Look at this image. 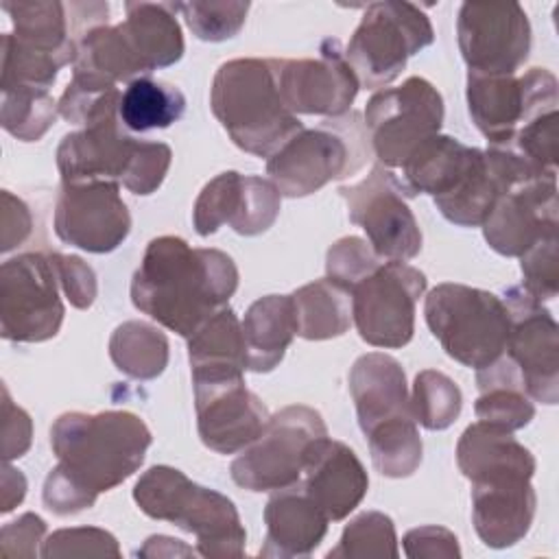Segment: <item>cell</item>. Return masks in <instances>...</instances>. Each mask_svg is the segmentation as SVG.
<instances>
[{
	"mask_svg": "<svg viewBox=\"0 0 559 559\" xmlns=\"http://www.w3.org/2000/svg\"><path fill=\"white\" fill-rule=\"evenodd\" d=\"M151 443L148 426L129 411L59 415L50 426V448L59 463L44 480V504L55 515L94 507L103 491L140 469Z\"/></svg>",
	"mask_w": 559,
	"mask_h": 559,
	"instance_id": "1",
	"label": "cell"
},
{
	"mask_svg": "<svg viewBox=\"0 0 559 559\" xmlns=\"http://www.w3.org/2000/svg\"><path fill=\"white\" fill-rule=\"evenodd\" d=\"M236 288L238 269L225 251L159 236L146 245L133 273L131 301L162 328L190 338Z\"/></svg>",
	"mask_w": 559,
	"mask_h": 559,
	"instance_id": "2",
	"label": "cell"
},
{
	"mask_svg": "<svg viewBox=\"0 0 559 559\" xmlns=\"http://www.w3.org/2000/svg\"><path fill=\"white\" fill-rule=\"evenodd\" d=\"M210 109L240 151L266 159L304 129L282 98L275 59L225 61L212 79Z\"/></svg>",
	"mask_w": 559,
	"mask_h": 559,
	"instance_id": "3",
	"label": "cell"
},
{
	"mask_svg": "<svg viewBox=\"0 0 559 559\" xmlns=\"http://www.w3.org/2000/svg\"><path fill=\"white\" fill-rule=\"evenodd\" d=\"M170 162L168 144L133 138L118 111L63 135L57 146L61 183L116 181L140 197L153 194L164 183Z\"/></svg>",
	"mask_w": 559,
	"mask_h": 559,
	"instance_id": "4",
	"label": "cell"
},
{
	"mask_svg": "<svg viewBox=\"0 0 559 559\" xmlns=\"http://www.w3.org/2000/svg\"><path fill=\"white\" fill-rule=\"evenodd\" d=\"M140 511L197 537L201 557H242L247 531L236 504L216 489L197 485L170 465L148 467L133 487Z\"/></svg>",
	"mask_w": 559,
	"mask_h": 559,
	"instance_id": "5",
	"label": "cell"
},
{
	"mask_svg": "<svg viewBox=\"0 0 559 559\" xmlns=\"http://www.w3.org/2000/svg\"><path fill=\"white\" fill-rule=\"evenodd\" d=\"M369 135L358 111L301 129L266 159V175L282 197L299 199L334 179L354 175L369 159Z\"/></svg>",
	"mask_w": 559,
	"mask_h": 559,
	"instance_id": "6",
	"label": "cell"
},
{
	"mask_svg": "<svg viewBox=\"0 0 559 559\" xmlns=\"http://www.w3.org/2000/svg\"><path fill=\"white\" fill-rule=\"evenodd\" d=\"M424 317L443 352L456 362L483 369L504 354L509 310L504 301L467 284H437L424 304Z\"/></svg>",
	"mask_w": 559,
	"mask_h": 559,
	"instance_id": "7",
	"label": "cell"
},
{
	"mask_svg": "<svg viewBox=\"0 0 559 559\" xmlns=\"http://www.w3.org/2000/svg\"><path fill=\"white\" fill-rule=\"evenodd\" d=\"M432 39L430 17L417 4L384 0L365 9L343 55L358 85L378 90L393 83L408 57L430 46Z\"/></svg>",
	"mask_w": 559,
	"mask_h": 559,
	"instance_id": "8",
	"label": "cell"
},
{
	"mask_svg": "<svg viewBox=\"0 0 559 559\" xmlns=\"http://www.w3.org/2000/svg\"><path fill=\"white\" fill-rule=\"evenodd\" d=\"M328 435L319 411L290 404L269 417L260 437L231 461V480L249 491H275L301 480L308 452Z\"/></svg>",
	"mask_w": 559,
	"mask_h": 559,
	"instance_id": "9",
	"label": "cell"
},
{
	"mask_svg": "<svg viewBox=\"0 0 559 559\" xmlns=\"http://www.w3.org/2000/svg\"><path fill=\"white\" fill-rule=\"evenodd\" d=\"M443 124V98L424 76H408L397 87L376 92L365 107L369 146L389 170H400L408 155Z\"/></svg>",
	"mask_w": 559,
	"mask_h": 559,
	"instance_id": "10",
	"label": "cell"
},
{
	"mask_svg": "<svg viewBox=\"0 0 559 559\" xmlns=\"http://www.w3.org/2000/svg\"><path fill=\"white\" fill-rule=\"evenodd\" d=\"M61 284L50 253H20L0 266V334L13 343L55 338L63 323Z\"/></svg>",
	"mask_w": 559,
	"mask_h": 559,
	"instance_id": "11",
	"label": "cell"
},
{
	"mask_svg": "<svg viewBox=\"0 0 559 559\" xmlns=\"http://www.w3.org/2000/svg\"><path fill=\"white\" fill-rule=\"evenodd\" d=\"M426 290V275L397 260H386L349 290L352 323L367 345L397 349L411 343L415 308Z\"/></svg>",
	"mask_w": 559,
	"mask_h": 559,
	"instance_id": "12",
	"label": "cell"
},
{
	"mask_svg": "<svg viewBox=\"0 0 559 559\" xmlns=\"http://www.w3.org/2000/svg\"><path fill=\"white\" fill-rule=\"evenodd\" d=\"M557 87L555 74L546 68H531L524 74L467 72V111L489 146H502L522 124L557 109Z\"/></svg>",
	"mask_w": 559,
	"mask_h": 559,
	"instance_id": "13",
	"label": "cell"
},
{
	"mask_svg": "<svg viewBox=\"0 0 559 559\" xmlns=\"http://www.w3.org/2000/svg\"><path fill=\"white\" fill-rule=\"evenodd\" d=\"M338 192L349 221L367 234V242L382 260L406 262L421 251V229L395 170L376 164L365 179L341 186Z\"/></svg>",
	"mask_w": 559,
	"mask_h": 559,
	"instance_id": "14",
	"label": "cell"
},
{
	"mask_svg": "<svg viewBox=\"0 0 559 559\" xmlns=\"http://www.w3.org/2000/svg\"><path fill=\"white\" fill-rule=\"evenodd\" d=\"M456 39L467 72L518 74L531 52V22L518 2H463Z\"/></svg>",
	"mask_w": 559,
	"mask_h": 559,
	"instance_id": "15",
	"label": "cell"
},
{
	"mask_svg": "<svg viewBox=\"0 0 559 559\" xmlns=\"http://www.w3.org/2000/svg\"><path fill=\"white\" fill-rule=\"evenodd\" d=\"M509 336L504 354L518 367L524 391L542 404L559 400V325L550 310L522 286L504 293Z\"/></svg>",
	"mask_w": 559,
	"mask_h": 559,
	"instance_id": "16",
	"label": "cell"
},
{
	"mask_svg": "<svg viewBox=\"0 0 559 559\" xmlns=\"http://www.w3.org/2000/svg\"><path fill=\"white\" fill-rule=\"evenodd\" d=\"M192 386L199 437L218 454L245 450L271 417L262 400L247 389L245 373L192 376Z\"/></svg>",
	"mask_w": 559,
	"mask_h": 559,
	"instance_id": "17",
	"label": "cell"
},
{
	"mask_svg": "<svg viewBox=\"0 0 559 559\" xmlns=\"http://www.w3.org/2000/svg\"><path fill=\"white\" fill-rule=\"evenodd\" d=\"M131 231V214L116 181L61 183L55 203V234L87 253L118 249Z\"/></svg>",
	"mask_w": 559,
	"mask_h": 559,
	"instance_id": "18",
	"label": "cell"
},
{
	"mask_svg": "<svg viewBox=\"0 0 559 559\" xmlns=\"http://www.w3.org/2000/svg\"><path fill=\"white\" fill-rule=\"evenodd\" d=\"M282 194L271 179L225 170L210 179L192 207L199 236L218 231L225 223L240 236H258L280 216Z\"/></svg>",
	"mask_w": 559,
	"mask_h": 559,
	"instance_id": "19",
	"label": "cell"
},
{
	"mask_svg": "<svg viewBox=\"0 0 559 559\" xmlns=\"http://www.w3.org/2000/svg\"><path fill=\"white\" fill-rule=\"evenodd\" d=\"M275 72L282 98L295 116L338 118L360 90L338 39H325L314 59H275Z\"/></svg>",
	"mask_w": 559,
	"mask_h": 559,
	"instance_id": "20",
	"label": "cell"
},
{
	"mask_svg": "<svg viewBox=\"0 0 559 559\" xmlns=\"http://www.w3.org/2000/svg\"><path fill=\"white\" fill-rule=\"evenodd\" d=\"M487 245L507 258H520L546 234L559 227L557 175L533 177L509 186L485 218Z\"/></svg>",
	"mask_w": 559,
	"mask_h": 559,
	"instance_id": "21",
	"label": "cell"
},
{
	"mask_svg": "<svg viewBox=\"0 0 559 559\" xmlns=\"http://www.w3.org/2000/svg\"><path fill=\"white\" fill-rule=\"evenodd\" d=\"M304 474V489L330 522L345 520L369 489L367 469L356 452L328 435L312 443Z\"/></svg>",
	"mask_w": 559,
	"mask_h": 559,
	"instance_id": "22",
	"label": "cell"
},
{
	"mask_svg": "<svg viewBox=\"0 0 559 559\" xmlns=\"http://www.w3.org/2000/svg\"><path fill=\"white\" fill-rule=\"evenodd\" d=\"M347 382L362 435L386 421L413 417L406 376L393 356L382 352L360 356L352 365Z\"/></svg>",
	"mask_w": 559,
	"mask_h": 559,
	"instance_id": "23",
	"label": "cell"
},
{
	"mask_svg": "<svg viewBox=\"0 0 559 559\" xmlns=\"http://www.w3.org/2000/svg\"><path fill=\"white\" fill-rule=\"evenodd\" d=\"M266 535L260 557H308L328 533V515L314 504L301 480L275 489L264 507Z\"/></svg>",
	"mask_w": 559,
	"mask_h": 559,
	"instance_id": "24",
	"label": "cell"
},
{
	"mask_svg": "<svg viewBox=\"0 0 559 559\" xmlns=\"http://www.w3.org/2000/svg\"><path fill=\"white\" fill-rule=\"evenodd\" d=\"M537 496L531 480L472 483V522L489 548H509L531 531Z\"/></svg>",
	"mask_w": 559,
	"mask_h": 559,
	"instance_id": "25",
	"label": "cell"
},
{
	"mask_svg": "<svg viewBox=\"0 0 559 559\" xmlns=\"http://www.w3.org/2000/svg\"><path fill=\"white\" fill-rule=\"evenodd\" d=\"M456 465L472 483L531 480L535 456L513 432L476 421L467 426L456 443Z\"/></svg>",
	"mask_w": 559,
	"mask_h": 559,
	"instance_id": "26",
	"label": "cell"
},
{
	"mask_svg": "<svg viewBox=\"0 0 559 559\" xmlns=\"http://www.w3.org/2000/svg\"><path fill=\"white\" fill-rule=\"evenodd\" d=\"M177 11V2H124L120 26L146 74L183 57L186 44Z\"/></svg>",
	"mask_w": 559,
	"mask_h": 559,
	"instance_id": "27",
	"label": "cell"
},
{
	"mask_svg": "<svg viewBox=\"0 0 559 559\" xmlns=\"http://www.w3.org/2000/svg\"><path fill=\"white\" fill-rule=\"evenodd\" d=\"M240 328L247 349V369L255 373L273 371L297 336L290 295H266L255 299L247 308Z\"/></svg>",
	"mask_w": 559,
	"mask_h": 559,
	"instance_id": "28",
	"label": "cell"
},
{
	"mask_svg": "<svg viewBox=\"0 0 559 559\" xmlns=\"http://www.w3.org/2000/svg\"><path fill=\"white\" fill-rule=\"evenodd\" d=\"M472 153L474 146L437 133L421 142L395 175L402 181L406 197L430 194L437 199L456 186L472 159Z\"/></svg>",
	"mask_w": 559,
	"mask_h": 559,
	"instance_id": "29",
	"label": "cell"
},
{
	"mask_svg": "<svg viewBox=\"0 0 559 559\" xmlns=\"http://www.w3.org/2000/svg\"><path fill=\"white\" fill-rule=\"evenodd\" d=\"M13 24V37L20 46L55 59L61 66L74 63L76 41L70 31L68 7L57 0L2 2Z\"/></svg>",
	"mask_w": 559,
	"mask_h": 559,
	"instance_id": "30",
	"label": "cell"
},
{
	"mask_svg": "<svg viewBox=\"0 0 559 559\" xmlns=\"http://www.w3.org/2000/svg\"><path fill=\"white\" fill-rule=\"evenodd\" d=\"M476 384L480 391L474 404L478 421L513 432L535 417V406L524 391L520 371L507 354L476 369Z\"/></svg>",
	"mask_w": 559,
	"mask_h": 559,
	"instance_id": "31",
	"label": "cell"
},
{
	"mask_svg": "<svg viewBox=\"0 0 559 559\" xmlns=\"http://www.w3.org/2000/svg\"><path fill=\"white\" fill-rule=\"evenodd\" d=\"M188 360L192 376L247 371V349L240 319L229 306L216 310L188 338Z\"/></svg>",
	"mask_w": 559,
	"mask_h": 559,
	"instance_id": "32",
	"label": "cell"
},
{
	"mask_svg": "<svg viewBox=\"0 0 559 559\" xmlns=\"http://www.w3.org/2000/svg\"><path fill=\"white\" fill-rule=\"evenodd\" d=\"M297 336L306 341H325L343 336L352 325L349 290L323 277L304 284L293 295Z\"/></svg>",
	"mask_w": 559,
	"mask_h": 559,
	"instance_id": "33",
	"label": "cell"
},
{
	"mask_svg": "<svg viewBox=\"0 0 559 559\" xmlns=\"http://www.w3.org/2000/svg\"><path fill=\"white\" fill-rule=\"evenodd\" d=\"M186 111V96L177 85L140 76L122 90L118 116L127 131L146 133L166 129Z\"/></svg>",
	"mask_w": 559,
	"mask_h": 559,
	"instance_id": "34",
	"label": "cell"
},
{
	"mask_svg": "<svg viewBox=\"0 0 559 559\" xmlns=\"http://www.w3.org/2000/svg\"><path fill=\"white\" fill-rule=\"evenodd\" d=\"M109 358L133 380H153L168 365V338L146 321H124L109 338Z\"/></svg>",
	"mask_w": 559,
	"mask_h": 559,
	"instance_id": "35",
	"label": "cell"
},
{
	"mask_svg": "<svg viewBox=\"0 0 559 559\" xmlns=\"http://www.w3.org/2000/svg\"><path fill=\"white\" fill-rule=\"evenodd\" d=\"M373 467L386 478H406L421 463V437L415 417L386 421L365 435Z\"/></svg>",
	"mask_w": 559,
	"mask_h": 559,
	"instance_id": "36",
	"label": "cell"
},
{
	"mask_svg": "<svg viewBox=\"0 0 559 559\" xmlns=\"http://www.w3.org/2000/svg\"><path fill=\"white\" fill-rule=\"evenodd\" d=\"M59 103L48 90L11 87L2 90L0 124L7 133L22 142H37L55 124Z\"/></svg>",
	"mask_w": 559,
	"mask_h": 559,
	"instance_id": "37",
	"label": "cell"
},
{
	"mask_svg": "<svg viewBox=\"0 0 559 559\" xmlns=\"http://www.w3.org/2000/svg\"><path fill=\"white\" fill-rule=\"evenodd\" d=\"M463 408L459 384L437 369H424L415 376L411 391V411L419 426L428 430L450 428Z\"/></svg>",
	"mask_w": 559,
	"mask_h": 559,
	"instance_id": "38",
	"label": "cell"
},
{
	"mask_svg": "<svg viewBox=\"0 0 559 559\" xmlns=\"http://www.w3.org/2000/svg\"><path fill=\"white\" fill-rule=\"evenodd\" d=\"M332 559L365 557H400L395 524L386 513L365 511L356 515L341 533L338 544L328 552Z\"/></svg>",
	"mask_w": 559,
	"mask_h": 559,
	"instance_id": "39",
	"label": "cell"
},
{
	"mask_svg": "<svg viewBox=\"0 0 559 559\" xmlns=\"http://www.w3.org/2000/svg\"><path fill=\"white\" fill-rule=\"evenodd\" d=\"M522 157L539 175H557L559 157V114L557 109L542 111L522 124L511 142L502 144Z\"/></svg>",
	"mask_w": 559,
	"mask_h": 559,
	"instance_id": "40",
	"label": "cell"
},
{
	"mask_svg": "<svg viewBox=\"0 0 559 559\" xmlns=\"http://www.w3.org/2000/svg\"><path fill=\"white\" fill-rule=\"evenodd\" d=\"M181 17L186 20L192 35L201 41H225L240 33L245 26L249 2L242 0H225V2H177Z\"/></svg>",
	"mask_w": 559,
	"mask_h": 559,
	"instance_id": "41",
	"label": "cell"
},
{
	"mask_svg": "<svg viewBox=\"0 0 559 559\" xmlns=\"http://www.w3.org/2000/svg\"><path fill=\"white\" fill-rule=\"evenodd\" d=\"M0 52H2L0 90H11V87L48 90L55 83L59 70L63 68L55 59L20 46L11 33L2 35Z\"/></svg>",
	"mask_w": 559,
	"mask_h": 559,
	"instance_id": "42",
	"label": "cell"
},
{
	"mask_svg": "<svg viewBox=\"0 0 559 559\" xmlns=\"http://www.w3.org/2000/svg\"><path fill=\"white\" fill-rule=\"evenodd\" d=\"M384 260L371 249V245L358 236H345L336 240L325 255V277L352 290L356 282L378 269Z\"/></svg>",
	"mask_w": 559,
	"mask_h": 559,
	"instance_id": "43",
	"label": "cell"
},
{
	"mask_svg": "<svg viewBox=\"0 0 559 559\" xmlns=\"http://www.w3.org/2000/svg\"><path fill=\"white\" fill-rule=\"evenodd\" d=\"M557 231L539 238L531 249L520 255L522 269V288L539 301L557 297L559 271H557Z\"/></svg>",
	"mask_w": 559,
	"mask_h": 559,
	"instance_id": "44",
	"label": "cell"
},
{
	"mask_svg": "<svg viewBox=\"0 0 559 559\" xmlns=\"http://www.w3.org/2000/svg\"><path fill=\"white\" fill-rule=\"evenodd\" d=\"M120 557L116 537L98 526H74L50 533L41 544V557Z\"/></svg>",
	"mask_w": 559,
	"mask_h": 559,
	"instance_id": "45",
	"label": "cell"
},
{
	"mask_svg": "<svg viewBox=\"0 0 559 559\" xmlns=\"http://www.w3.org/2000/svg\"><path fill=\"white\" fill-rule=\"evenodd\" d=\"M50 260L55 264L61 290L68 297V301L79 310H87L98 293L94 269L79 255L50 253Z\"/></svg>",
	"mask_w": 559,
	"mask_h": 559,
	"instance_id": "46",
	"label": "cell"
},
{
	"mask_svg": "<svg viewBox=\"0 0 559 559\" xmlns=\"http://www.w3.org/2000/svg\"><path fill=\"white\" fill-rule=\"evenodd\" d=\"M46 539V522L26 511L17 520L7 522L0 531V555L2 557H37Z\"/></svg>",
	"mask_w": 559,
	"mask_h": 559,
	"instance_id": "47",
	"label": "cell"
},
{
	"mask_svg": "<svg viewBox=\"0 0 559 559\" xmlns=\"http://www.w3.org/2000/svg\"><path fill=\"white\" fill-rule=\"evenodd\" d=\"M404 555L408 559H459L461 548L452 531L435 524L411 528L404 539Z\"/></svg>",
	"mask_w": 559,
	"mask_h": 559,
	"instance_id": "48",
	"label": "cell"
},
{
	"mask_svg": "<svg viewBox=\"0 0 559 559\" xmlns=\"http://www.w3.org/2000/svg\"><path fill=\"white\" fill-rule=\"evenodd\" d=\"M33 441V421L24 408L13 404L9 389L2 386V461L20 459Z\"/></svg>",
	"mask_w": 559,
	"mask_h": 559,
	"instance_id": "49",
	"label": "cell"
},
{
	"mask_svg": "<svg viewBox=\"0 0 559 559\" xmlns=\"http://www.w3.org/2000/svg\"><path fill=\"white\" fill-rule=\"evenodd\" d=\"M31 212L28 205L11 194L9 190H2V212H0V251L7 253L13 247L22 245L26 236L31 234Z\"/></svg>",
	"mask_w": 559,
	"mask_h": 559,
	"instance_id": "50",
	"label": "cell"
},
{
	"mask_svg": "<svg viewBox=\"0 0 559 559\" xmlns=\"http://www.w3.org/2000/svg\"><path fill=\"white\" fill-rule=\"evenodd\" d=\"M135 555L138 557H194L199 555V550L168 535H151L144 542V546L135 550Z\"/></svg>",
	"mask_w": 559,
	"mask_h": 559,
	"instance_id": "51",
	"label": "cell"
},
{
	"mask_svg": "<svg viewBox=\"0 0 559 559\" xmlns=\"http://www.w3.org/2000/svg\"><path fill=\"white\" fill-rule=\"evenodd\" d=\"M2 502H0V511L9 513L11 509H15L24 496H26V478L20 469L11 467L9 461H4L2 465Z\"/></svg>",
	"mask_w": 559,
	"mask_h": 559,
	"instance_id": "52",
	"label": "cell"
}]
</instances>
